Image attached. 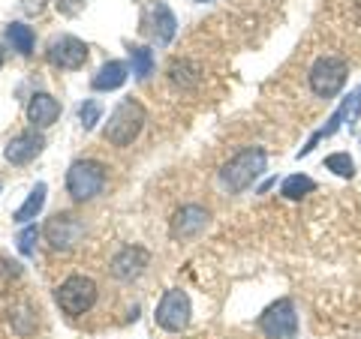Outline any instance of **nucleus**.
Instances as JSON below:
<instances>
[{"mask_svg": "<svg viewBox=\"0 0 361 339\" xmlns=\"http://www.w3.org/2000/svg\"><path fill=\"white\" fill-rule=\"evenodd\" d=\"M151 255L148 250H142V246H123V250L111 258V276L121 279V282H133L145 274V267H148Z\"/></svg>", "mask_w": 361, "mask_h": 339, "instance_id": "obj_12", "label": "nucleus"}, {"mask_svg": "<svg viewBox=\"0 0 361 339\" xmlns=\"http://www.w3.org/2000/svg\"><path fill=\"white\" fill-rule=\"evenodd\" d=\"M190 315H193V307H190L187 291L169 288L166 295L160 298V303H157L154 319H157V324H160L166 333H180L190 324Z\"/></svg>", "mask_w": 361, "mask_h": 339, "instance_id": "obj_8", "label": "nucleus"}, {"mask_svg": "<svg viewBox=\"0 0 361 339\" xmlns=\"http://www.w3.org/2000/svg\"><path fill=\"white\" fill-rule=\"evenodd\" d=\"M196 4H211V0H196Z\"/></svg>", "mask_w": 361, "mask_h": 339, "instance_id": "obj_26", "label": "nucleus"}, {"mask_svg": "<svg viewBox=\"0 0 361 339\" xmlns=\"http://www.w3.org/2000/svg\"><path fill=\"white\" fill-rule=\"evenodd\" d=\"M45 196H49V186H45V184H37V186L30 189L27 201L16 210V217H13V219L21 222V225H27L30 219H37L39 213H42V207H45Z\"/></svg>", "mask_w": 361, "mask_h": 339, "instance_id": "obj_16", "label": "nucleus"}, {"mask_svg": "<svg viewBox=\"0 0 361 339\" xmlns=\"http://www.w3.org/2000/svg\"><path fill=\"white\" fill-rule=\"evenodd\" d=\"M127 78H130V66L127 63L123 60H109V63L99 66L94 78H90V87L99 90V94H111V90L127 84Z\"/></svg>", "mask_w": 361, "mask_h": 339, "instance_id": "obj_15", "label": "nucleus"}, {"mask_svg": "<svg viewBox=\"0 0 361 339\" xmlns=\"http://www.w3.org/2000/svg\"><path fill=\"white\" fill-rule=\"evenodd\" d=\"M39 225H25V229H21V234H18V252L21 255H25V258H30L33 255V243H37L39 241Z\"/></svg>", "mask_w": 361, "mask_h": 339, "instance_id": "obj_23", "label": "nucleus"}, {"mask_svg": "<svg viewBox=\"0 0 361 339\" xmlns=\"http://www.w3.org/2000/svg\"><path fill=\"white\" fill-rule=\"evenodd\" d=\"M211 222V213L202 207V205H184L172 213V225H169V231H172L175 241H187V237H196L208 229Z\"/></svg>", "mask_w": 361, "mask_h": 339, "instance_id": "obj_11", "label": "nucleus"}, {"mask_svg": "<svg viewBox=\"0 0 361 339\" xmlns=\"http://www.w3.org/2000/svg\"><path fill=\"white\" fill-rule=\"evenodd\" d=\"M145 123H148V111L139 99H121V103L111 108L109 115V123L103 127V139L111 144V148H130V144L139 139Z\"/></svg>", "mask_w": 361, "mask_h": 339, "instance_id": "obj_1", "label": "nucleus"}, {"mask_svg": "<svg viewBox=\"0 0 361 339\" xmlns=\"http://www.w3.org/2000/svg\"><path fill=\"white\" fill-rule=\"evenodd\" d=\"M42 148H45L42 135L37 129H27V132H18L16 139H9L4 156H6V162H13V165H27L42 153Z\"/></svg>", "mask_w": 361, "mask_h": 339, "instance_id": "obj_13", "label": "nucleus"}, {"mask_svg": "<svg viewBox=\"0 0 361 339\" xmlns=\"http://www.w3.org/2000/svg\"><path fill=\"white\" fill-rule=\"evenodd\" d=\"M42 237H45V243H49L54 252H70V250H75V246L82 243L85 222L78 219L75 213H61L58 210L49 222H45Z\"/></svg>", "mask_w": 361, "mask_h": 339, "instance_id": "obj_7", "label": "nucleus"}, {"mask_svg": "<svg viewBox=\"0 0 361 339\" xmlns=\"http://www.w3.org/2000/svg\"><path fill=\"white\" fill-rule=\"evenodd\" d=\"M99 117H103V103H99V99H85L82 108H78V120H82L85 132L94 129L99 123Z\"/></svg>", "mask_w": 361, "mask_h": 339, "instance_id": "obj_22", "label": "nucleus"}, {"mask_svg": "<svg viewBox=\"0 0 361 339\" xmlns=\"http://www.w3.org/2000/svg\"><path fill=\"white\" fill-rule=\"evenodd\" d=\"M358 6H361V0H358Z\"/></svg>", "mask_w": 361, "mask_h": 339, "instance_id": "obj_27", "label": "nucleus"}, {"mask_svg": "<svg viewBox=\"0 0 361 339\" xmlns=\"http://www.w3.org/2000/svg\"><path fill=\"white\" fill-rule=\"evenodd\" d=\"M87 60V45L78 37H58L49 45V63L58 70H82Z\"/></svg>", "mask_w": 361, "mask_h": 339, "instance_id": "obj_10", "label": "nucleus"}, {"mask_svg": "<svg viewBox=\"0 0 361 339\" xmlns=\"http://www.w3.org/2000/svg\"><path fill=\"white\" fill-rule=\"evenodd\" d=\"M0 66H4V49H0Z\"/></svg>", "mask_w": 361, "mask_h": 339, "instance_id": "obj_25", "label": "nucleus"}, {"mask_svg": "<svg viewBox=\"0 0 361 339\" xmlns=\"http://www.w3.org/2000/svg\"><path fill=\"white\" fill-rule=\"evenodd\" d=\"M316 189V180L307 177V174H292L283 180V186H280V196L289 198V201H301L304 196H310Z\"/></svg>", "mask_w": 361, "mask_h": 339, "instance_id": "obj_18", "label": "nucleus"}, {"mask_svg": "<svg viewBox=\"0 0 361 339\" xmlns=\"http://www.w3.org/2000/svg\"><path fill=\"white\" fill-rule=\"evenodd\" d=\"M87 4H90V0H54V6H58L63 15H70V18L82 13V9H85Z\"/></svg>", "mask_w": 361, "mask_h": 339, "instance_id": "obj_24", "label": "nucleus"}, {"mask_svg": "<svg viewBox=\"0 0 361 339\" xmlns=\"http://www.w3.org/2000/svg\"><path fill=\"white\" fill-rule=\"evenodd\" d=\"M142 27H145V33H148L157 45H169L175 39V33H178V21H175L172 9H169L163 0H157V4H151L148 9H145Z\"/></svg>", "mask_w": 361, "mask_h": 339, "instance_id": "obj_9", "label": "nucleus"}, {"mask_svg": "<svg viewBox=\"0 0 361 339\" xmlns=\"http://www.w3.org/2000/svg\"><path fill=\"white\" fill-rule=\"evenodd\" d=\"M259 331L268 339H298V312L289 298H280L277 303L259 315Z\"/></svg>", "mask_w": 361, "mask_h": 339, "instance_id": "obj_6", "label": "nucleus"}, {"mask_svg": "<svg viewBox=\"0 0 361 339\" xmlns=\"http://www.w3.org/2000/svg\"><path fill=\"white\" fill-rule=\"evenodd\" d=\"M346 75H349V63L337 58V54H325V58H316V63L310 66L307 82L319 99H334L343 90Z\"/></svg>", "mask_w": 361, "mask_h": 339, "instance_id": "obj_4", "label": "nucleus"}, {"mask_svg": "<svg viewBox=\"0 0 361 339\" xmlns=\"http://www.w3.org/2000/svg\"><path fill=\"white\" fill-rule=\"evenodd\" d=\"M61 117V103L51 94H33L27 103V120L33 129H49L54 120Z\"/></svg>", "mask_w": 361, "mask_h": 339, "instance_id": "obj_14", "label": "nucleus"}, {"mask_svg": "<svg viewBox=\"0 0 361 339\" xmlns=\"http://www.w3.org/2000/svg\"><path fill=\"white\" fill-rule=\"evenodd\" d=\"M169 78H172L175 87H196L199 84V66L190 63V60H175L169 66Z\"/></svg>", "mask_w": 361, "mask_h": 339, "instance_id": "obj_19", "label": "nucleus"}, {"mask_svg": "<svg viewBox=\"0 0 361 339\" xmlns=\"http://www.w3.org/2000/svg\"><path fill=\"white\" fill-rule=\"evenodd\" d=\"M0 189H4V186H0Z\"/></svg>", "mask_w": 361, "mask_h": 339, "instance_id": "obj_28", "label": "nucleus"}, {"mask_svg": "<svg viewBox=\"0 0 361 339\" xmlns=\"http://www.w3.org/2000/svg\"><path fill=\"white\" fill-rule=\"evenodd\" d=\"M54 300L66 315H85L87 309H94L97 303V282L90 276H66L58 288H54Z\"/></svg>", "mask_w": 361, "mask_h": 339, "instance_id": "obj_5", "label": "nucleus"}, {"mask_svg": "<svg viewBox=\"0 0 361 339\" xmlns=\"http://www.w3.org/2000/svg\"><path fill=\"white\" fill-rule=\"evenodd\" d=\"M130 60H133V75L139 78V82H145V78L154 75V51L145 49V45H139V49L130 51Z\"/></svg>", "mask_w": 361, "mask_h": 339, "instance_id": "obj_20", "label": "nucleus"}, {"mask_svg": "<svg viewBox=\"0 0 361 339\" xmlns=\"http://www.w3.org/2000/svg\"><path fill=\"white\" fill-rule=\"evenodd\" d=\"M325 168L329 172H334L337 177H353L355 174V162H353V156L349 153H331V156H325Z\"/></svg>", "mask_w": 361, "mask_h": 339, "instance_id": "obj_21", "label": "nucleus"}, {"mask_svg": "<svg viewBox=\"0 0 361 339\" xmlns=\"http://www.w3.org/2000/svg\"><path fill=\"white\" fill-rule=\"evenodd\" d=\"M6 42L13 45V51L18 54H33V45H37V37H33V30L25 25V21H13V25L6 27Z\"/></svg>", "mask_w": 361, "mask_h": 339, "instance_id": "obj_17", "label": "nucleus"}, {"mask_svg": "<svg viewBox=\"0 0 361 339\" xmlns=\"http://www.w3.org/2000/svg\"><path fill=\"white\" fill-rule=\"evenodd\" d=\"M265 162H268V153L262 148H244V151H238L229 162L220 168V186L226 192H232V196L250 189L259 180V174L265 172Z\"/></svg>", "mask_w": 361, "mask_h": 339, "instance_id": "obj_2", "label": "nucleus"}, {"mask_svg": "<svg viewBox=\"0 0 361 339\" xmlns=\"http://www.w3.org/2000/svg\"><path fill=\"white\" fill-rule=\"evenodd\" d=\"M106 165L97 160H75L66 168V192L73 201H90L106 189Z\"/></svg>", "mask_w": 361, "mask_h": 339, "instance_id": "obj_3", "label": "nucleus"}]
</instances>
